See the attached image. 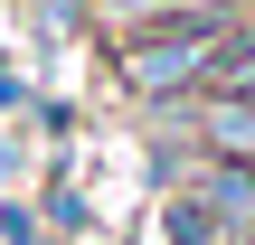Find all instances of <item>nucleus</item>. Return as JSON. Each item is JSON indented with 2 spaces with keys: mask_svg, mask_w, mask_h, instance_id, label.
Returning a JSON list of instances; mask_svg holds the SVG:
<instances>
[{
  "mask_svg": "<svg viewBox=\"0 0 255 245\" xmlns=\"http://www.w3.org/2000/svg\"><path fill=\"white\" fill-rule=\"evenodd\" d=\"M208 94H255V28H227L208 57Z\"/></svg>",
  "mask_w": 255,
  "mask_h": 245,
  "instance_id": "20e7f679",
  "label": "nucleus"
},
{
  "mask_svg": "<svg viewBox=\"0 0 255 245\" xmlns=\"http://www.w3.org/2000/svg\"><path fill=\"white\" fill-rule=\"evenodd\" d=\"M199 142H208L218 161H255V94H208Z\"/></svg>",
  "mask_w": 255,
  "mask_h": 245,
  "instance_id": "7ed1b4c3",
  "label": "nucleus"
},
{
  "mask_svg": "<svg viewBox=\"0 0 255 245\" xmlns=\"http://www.w3.org/2000/svg\"><path fill=\"white\" fill-rule=\"evenodd\" d=\"M114 28H151V19H218V0H95Z\"/></svg>",
  "mask_w": 255,
  "mask_h": 245,
  "instance_id": "39448f33",
  "label": "nucleus"
},
{
  "mask_svg": "<svg viewBox=\"0 0 255 245\" xmlns=\"http://www.w3.org/2000/svg\"><path fill=\"white\" fill-rule=\"evenodd\" d=\"M199 198H208V217H218L227 236H255V161H208Z\"/></svg>",
  "mask_w": 255,
  "mask_h": 245,
  "instance_id": "f03ea898",
  "label": "nucleus"
},
{
  "mask_svg": "<svg viewBox=\"0 0 255 245\" xmlns=\"http://www.w3.org/2000/svg\"><path fill=\"white\" fill-rule=\"evenodd\" d=\"M227 19H170V28H142L123 47V85L132 94H180V85H208V57H218Z\"/></svg>",
  "mask_w": 255,
  "mask_h": 245,
  "instance_id": "f257e3e1",
  "label": "nucleus"
}]
</instances>
